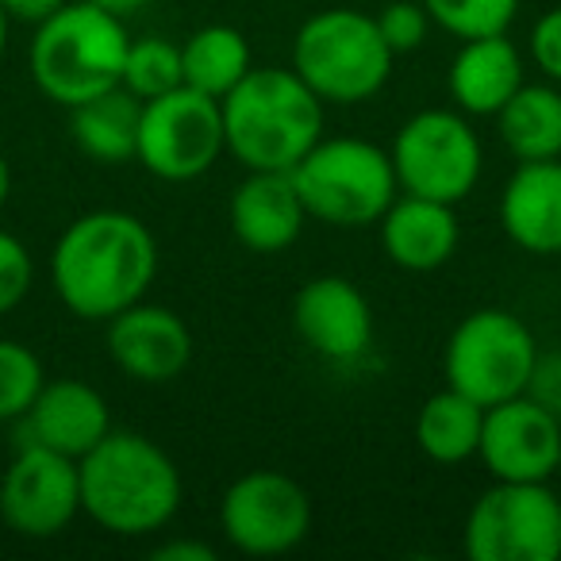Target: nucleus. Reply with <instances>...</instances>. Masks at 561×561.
Masks as SVG:
<instances>
[{
    "label": "nucleus",
    "instance_id": "nucleus-29",
    "mask_svg": "<svg viewBox=\"0 0 561 561\" xmlns=\"http://www.w3.org/2000/svg\"><path fill=\"white\" fill-rule=\"evenodd\" d=\"M32 280H35L32 250L12 231H0V316L16 312L24 305V297L32 293Z\"/></svg>",
    "mask_w": 561,
    "mask_h": 561
},
{
    "label": "nucleus",
    "instance_id": "nucleus-1",
    "mask_svg": "<svg viewBox=\"0 0 561 561\" xmlns=\"http://www.w3.org/2000/svg\"><path fill=\"white\" fill-rule=\"evenodd\" d=\"M158 277V239L139 216L96 208L66 224L50 250L55 297L78 320L108 323L139 305Z\"/></svg>",
    "mask_w": 561,
    "mask_h": 561
},
{
    "label": "nucleus",
    "instance_id": "nucleus-20",
    "mask_svg": "<svg viewBox=\"0 0 561 561\" xmlns=\"http://www.w3.org/2000/svg\"><path fill=\"white\" fill-rule=\"evenodd\" d=\"M527 81L523 55L507 35H484V39H461L450 62V101L466 116H496L515 89Z\"/></svg>",
    "mask_w": 561,
    "mask_h": 561
},
{
    "label": "nucleus",
    "instance_id": "nucleus-3",
    "mask_svg": "<svg viewBox=\"0 0 561 561\" xmlns=\"http://www.w3.org/2000/svg\"><path fill=\"white\" fill-rule=\"evenodd\" d=\"M219 108L227 154L247 170H293L323 139V101L293 66H254Z\"/></svg>",
    "mask_w": 561,
    "mask_h": 561
},
{
    "label": "nucleus",
    "instance_id": "nucleus-5",
    "mask_svg": "<svg viewBox=\"0 0 561 561\" xmlns=\"http://www.w3.org/2000/svg\"><path fill=\"white\" fill-rule=\"evenodd\" d=\"M392 50L377 16L358 9H323L293 39V70L323 104H362L385 89Z\"/></svg>",
    "mask_w": 561,
    "mask_h": 561
},
{
    "label": "nucleus",
    "instance_id": "nucleus-17",
    "mask_svg": "<svg viewBox=\"0 0 561 561\" xmlns=\"http://www.w3.org/2000/svg\"><path fill=\"white\" fill-rule=\"evenodd\" d=\"M112 431L108 400L78 377L47 381L24 415V443L47 446L66 458H85Z\"/></svg>",
    "mask_w": 561,
    "mask_h": 561
},
{
    "label": "nucleus",
    "instance_id": "nucleus-30",
    "mask_svg": "<svg viewBox=\"0 0 561 561\" xmlns=\"http://www.w3.org/2000/svg\"><path fill=\"white\" fill-rule=\"evenodd\" d=\"M527 47H530V62L538 66V73H542L546 81H553V85H561V9H550L535 20Z\"/></svg>",
    "mask_w": 561,
    "mask_h": 561
},
{
    "label": "nucleus",
    "instance_id": "nucleus-6",
    "mask_svg": "<svg viewBox=\"0 0 561 561\" xmlns=\"http://www.w3.org/2000/svg\"><path fill=\"white\" fill-rule=\"evenodd\" d=\"M293 181L308 219L328 227H374L400 196V181L385 147L369 139H320L297 165Z\"/></svg>",
    "mask_w": 561,
    "mask_h": 561
},
{
    "label": "nucleus",
    "instance_id": "nucleus-15",
    "mask_svg": "<svg viewBox=\"0 0 561 561\" xmlns=\"http://www.w3.org/2000/svg\"><path fill=\"white\" fill-rule=\"evenodd\" d=\"M293 328L320 358L358 362L374 343V308L354 280L323 273L293 300Z\"/></svg>",
    "mask_w": 561,
    "mask_h": 561
},
{
    "label": "nucleus",
    "instance_id": "nucleus-4",
    "mask_svg": "<svg viewBox=\"0 0 561 561\" xmlns=\"http://www.w3.org/2000/svg\"><path fill=\"white\" fill-rule=\"evenodd\" d=\"M127 43L131 35L124 16L93 0H70L66 9L35 27L32 55H27L35 89L62 108L93 101L119 85Z\"/></svg>",
    "mask_w": 561,
    "mask_h": 561
},
{
    "label": "nucleus",
    "instance_id": "nucleus-10",
    "mask_svg": "<svg viewBox=\"0 0 561 561\" xmlns=\"http://www.w3.org/2000/svg\"><path fill=\"white\" fill-rule=\"evenodd\" d=\"M227 154L224 108L216 96H204L188 85L142 101L139 154L142 170L162 181H196Z\"/></svg>",
    "mask_w": 561,
    "mask_h": 561
},
{
    "label": "nucleus",
    "instance_id": "nucleus-36",
    "mask_svg": "<svg viewBox=\"0 0 561 561\" xmlns=\"http://www.w3.org/2000/svg\"><path fill=\"white\" fill-rule=\"evenodd\" d=\"M9 12H4V4H0V58H4V47H9Z\"/></svg>",
    "mask_w": 561,
    "mask_h": 561
},
{
    "label": "nucleus",
    "instance_id": "nucleus-7",
    "mask_svg": "<svg viewBox=\"0 0 561 561\" xmlns=\"http://www.w3.org/2000/svg\"><path fill=\"white\" fill-rule=\"evenodd\" d=\"M535 331L504 308H477L454 328L446 343V385L481 408L523 397L535 377Z\"/></svg>",
    "mask_w": 561,
    "mask_h": 561
},
{
    "label": "nucleus",
    "instance_id": "nucleus-9",
    "mask_svg": "<svg viewBox=\"0 0 561 561\" xmlns=\"http://www.w3.org/2000/svg\"><path fill=\"white\" fill-rule=\"evenodd\" d=\"M400 193L461 204L481 181L484 150L473 124L458 108H423L404 119L389 147Z\"/></svg>",
    "mask_w": 561,
    "mask_h": 561
},
{
    "label": "nucleus",
    "instance_id": "nucleus-31",
    "mask_svg": "<svg viewBox=\"0 0 561 561\" xmlns=\"http://www.w3.org/2000/svg\"><path fill=\"white\" fill-rule=\"evenodd\" d=\"M527 397L538 400L542 408H550L553 415H561V351L558 354L538 351L535 377H530V385H527Z\"/></svg>",
    "mask_w": 561,
    "mask_h": 561
},
{
    "label": "nucleus",
    "instance_id": "nucleus-28",
    "mask_svg": "<svg viewBox=\"0 0 561 561\" xmlns=\"http://www.w3.org/2000/svg\"><path fill=\"white\" fill-rule=\"evenodd\" d=\"M377 27H381L392 55H412V50H420L427 43L435 20L423 9V0H392V4H385L377 12Z\"/></svg>",
    "mask_w": 561,
    "mask_h": 561
},
{
    "label": "nucleus",
    "instance_id": "nucleus-27",
    "mask_svg": "<svg viewBox=\"0 0 561 561\" xmlns=\"http://www.w3.org/2000/svg\"><path fill=\"white\" fill-rule=\"evenodd\" d=\"M43 385H47V374H43L39 354L16 339H0V423L24 420Z\"/></svg>",
    "mask_w": 561,
    "mask_h": 561
},
{
    "label": "nucleus",
    "instance_id": "nucleus-26",
    "mask_svg": "<svg viewBox=\"0 0 561 561\" xmlns=\"http://www.w3.org/2000/svg\"><path fill=\"white\" fill-rule=\"evenodd\" d=\"M523 0H423L435 27L454 39H484V35H507L519 16Z\"/></svg>",
    "mask_w": 561,
    "mask_h": 561
},
{
    "label": "nucleus",
    "instance_id": "nucleus-25",
    "mask_svg": "<svg viewBox=\"0 0 561 561\" xmlns=\"http://www.w3.org/2000/svg\"><path fill=\"white\" fill-rule=\"evenodd\" d=\"M119 85L131 96H139V101H154V96L173 93L178 85H185V78H181V43L162 39V35L131 39L127 43Z\"/></svg>",
    "mask_w": 561,
    "mask_h": 561
},
{
    "label": "nucleus",
    "instance_id": "nucleus-14",
    "mask_svg": "<svg viewBox=\"0 0 561 561\" xmlns=\"http://www.w3.org/2000/svg\"><path fill=\"white\" fill-rule=\"evenodd\" d=\"M108 354L131 381L165 385L193 362V331L173 308L139 300L108 320Z\"/></svg>",
    "mask_w": 561,
    "mask_h": 561
},
{
    "label": "nucleus",
    "instance_id": "nucleus-23",
    "mask_svg": "<svg viewBox=\"0 0 561 561\" xmlns=\"http://www.w3.org/2000/svg\"><path fill=\"white\" fill-rule=\"evenodd\" d=\"M250 70H254L250 43L231 24H208L181 43V78L204 96L224 101Z\"/></svg>",
    "mask_w": 561,
    "mask_h": 561
},
{
    "label": "nucleus",
    "instance_id": "nucleus-19",
    "mask_svg": "<svg viewBox=\"0 0 561 561\" xmlns=\"http://www.w3.org/2000/svg\"><path fill=\"white\" fill-rule=\"evenodd\" d=\"M377 227H381V247L389 262L412 273H431L446 265L461 239L454 204L415 193H400L389 211L377 219Z\"/></svg>",
    "mask_w": 561,
    "mask_h": 561
},
{
    "label": "nucleus",
    "instance_id": "nucleus-16",
    "mask_svg": "<svg viewBox=\"0 0 561 561\" xmlns=\"http://www.w3.org/2000/svg\"><path fill=\"white\" fill-rule=\"evenodd\" d=\"M234 239L254 254H280L300 239L308 208L297 193L293 170H247L227 204Z\"/></svg>",
    "mask_w": 561,
    "mask_h": 561
},
{
    "label": "nucleus",
    "instance_id": "nucleus-32",
    "mask_svg": "<svg viewBox=\"0 0 561 561\" xmlns=\"http://www.w3.org/2000/svg\"><path fill=\"white\" fill-rule=\"evenodd\" d=\"M0 4H4V12H9V20L39 27L43 20H50L58 9H66L70 0H0Z\"/></svg>",
    "mask_w": 561,
    "mask_h": 561
},
{
    "label": "nucleus",
    "instance_id": "nucleus-21",
    "mask_svg": "<svg viewBox=\"0 0 561 561\" xmlns=\"http://www.w3.org/2000/svg\"><path fill=\"white\" fill-rule=\"evenodd\" d=\"M139 124H142V101L127 93L124 85L70 108L73 142H78L81 154L101 165L135 162V154H139Z\"/></svg>",
    "mask_w": 561,
    "mask_h": 561
},
{
    "label": "nucleus",
    "instance_id": "nucleus-2",
    "mask_svg": "<svg viewBox=\"0 0 561 561\" xmlns=\"http://www.w3.org/2000/svg\"><path fill=\"white\" fill-rule=\"evenodd\" d=\"M81 469V512L108 535L142 538L170 527L185 484L181 469L158 443L139 431L112 427L85 458Z\"/></svg>",
    "mask_w": 561,
    "mask_h": 561
},
{
    "label": "nucleus",
    "instance_id": "nucleus-37",
    "mask_svg": "<svg viewBox=\"0 0 561 561\" xmlns=\"http://www.w3.org/2000/svg\"><path fill=\"white\" fill-rule=\"evenodd\" d=\"M558 481H561V466H558Z\"/></svg>",
    "mask_w": 561,
    "mask_h": 561
},
{
    "label": "nucleus",
    "instance_id": "nucleus-22",
    "mask_svg": "<svg viewBox=\"0 0 561 561\" xmlns=\"http://www.w3.org/2000/svg\"><path fill=\"white\" fill-rule=\"evenodd\" d=\"M496 127L515 162L561 158V89L553 81H523L512 101L496 112Z\"/></svg>",
    "mask_w": 561,
    "mask_h": 561
},
{
    "label": "nucleus",
    "instance_id": "nucleus-33",
    "mask_svg": "<svg viewBox=\"0 0 561 561\" xmlns=\"http://www.w3.org/2000/svg\"><path fill=\"white\" fill-rule=\"evenodd\" d=\"M158 561H211L216 553H211V546L204 542H185V538H178V542H165L154 550Z\"/></svg>",
    "mask_w": 561,
    "mask_h": 561
},
{
    "label": "nucleus",
    "instance_id": "nucleus-24",
    "mask_svg": "<svg viewBox=\"0 0 561 561\" xmlns=\"http://www.w3.org/2000/svg\"><path fill=\"white\" fill-rule=\"evenodd\" d=\"M481 427L484 408L446 385L443 392L423 400L420 420H415V443L438 466H461V461L477 458Z\"/></svg>",
    "mask_w": 561,
    "mask_h": 561
},
{
    "label": "nucleus",
    "instance_id": "nucleus-12",
    "mask_svg": "<svg viewBox=\"0 0 561 561\" xmlns=\"http://www.w3.org/2000/svg\"><path fill=\"white\" fill-rule=\"evenodd\" d=\"M81 515V469L47 446L24 443L0 477V519L20 538H55Z\"/></svg>",
    "mask_w": 561,
    "mask_h": 561
},
{
    "label": "nucleus",
    "instance_id": "nucleus-18",
    "mask_svg": "<svg viewBox=\"0 0 561 561\" xmlns=\"http://www.w3.org/2000/svg\"><path fill=\"white\" fill-rule=\"evenodd\" d=\"M500 227L527 254H561V158L515 165L500 193Z\"/></svg>",
    "mask_w": 561,
    "mask_h": 561
},
{
    "label": "nucleus",
    "instance_id": "nucleus-34",
    "mask_svg": "<svg viewBox=\"0 0 561 561\" xmlns=\"http://www.w3.org/2000/svg\"><path fill=\"white\" fill-rule=\"evenodd\" d=\"M93 4H101V9H108V12H116V16H135L139 9H147L150 0H93Z\"/></svg>",
    "mask_w": 561,
    "mask_h": 561
},
{
    "label": "nucleus",
    "instance_id": "nucleus-11",
    "mask_svg": "<svg viewBox=\"0 0 561 561\" xmlns=\"http://www.w3.org/2000/svg\"><path fill=\"white\" fill-rule=\"evenodd\" d=\"M219 527L239 553L277 558L312 535V496L280 469H250L219 500Z\"/></svg>",
    "mask_w": 561,
    "mask_h": 561
},
{
    "label": "nucleus",
    "instance_id": "nucleus-35",
    "mask_svg": "<svg viewBox=\"0 0 561 561\" xmlns=\"http://www.w3.org/2000/svg\"><path fill=\"white\" fill-rule=\"evenodd\" d=\"M9 193H12V170H9V158L0 150V208L9 204Z\"/></svg>",
    "mask_w": 561,
    "mask_h": 561
},
{
    "label": "nucleus",
    "instance_id": "nucleus-8",
    "mask_svg": "<svg viewBox=\"0 0 561 561\" xmlns=\"http://www.w3.org/2000/svg\"><path fill=\"white\" fill-rule=\"evenodd\" d=\"M473 561H558L561 496L550 481H492L466 515Z\"/></svg>",
    "mask_w": 561,
    "mask_h": 561
},
{
    "label": "nucleus",
    "instance_id": "nucleus-13",
    "mask_svg": "<svg viewBox=\"0 0 561 561\" xmlns=\"http://www.w3.org/2000/svg\"><path fill=\"white\" fill-rule=\"evenodd\" d=\"M477 458L492 481H553L561 466V415L527 392L484 408Z\"/></svg>",
    "mask_w": 561,
    "mask_h": 561
}]
</instances>
